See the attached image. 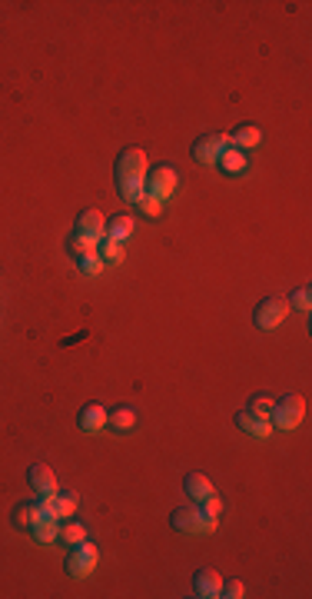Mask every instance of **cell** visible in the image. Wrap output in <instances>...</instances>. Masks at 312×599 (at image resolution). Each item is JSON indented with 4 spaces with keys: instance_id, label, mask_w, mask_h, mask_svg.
Wrapping results in <instances>:
<instances>
[{
    "instance_id": "obj_1",
    "label": "cell",
    "mask_w": 312,
    "mask_h": 599,
    "mask_svg": "<svg viewBox=\"0 0 312 599\" xmlns=\"http://www.w3.org/2000/svg\"><path fill=\"white\" fill-rule=\"evenodd\" d=\"M302 416H306V400H302L299 393H289L273 406L269 423H275L279 430H295V426L302 423Z\"/></svg>"
},
{
    "instance_id": "obj_2",
    "label": "cell",
    "mask_w": 312,
    "mask_h": 599,
    "mask_svg": "<svg viewBox=\"0 0 312 599\" xmlns=\"http://www.w3.org/2000/svg\"><path fill=\"white\" fill-rule=\"evenodd\" d=\"M96 560H100V553H96V546L93 543H76L74 553L67 556V573L74 576V580H87L93 569H96Z\"/></svg>"
},
{
    "instance_id": "obj_3",
    "label": "cell",
    "mask_w": 312,
    "mask_h": 599,
    "mask_svg": "<svg viewBox=\"0 0 312 599\" xmlns=\"http://www.w3.org/2000/svg\"><path fill=\"white\" fill-rule=\"evenodd\" d=\"M286 313H289V300H282V297H269V300H262L256 306V326L259 330H273V326H279L282 320H286Z\"/></svg>"
},
{
    "instance_id": "obj_4",
    "label": "cell",
    "mask_w": 312,
    "mask_h": 599,
    "mask_svg": "<svg viewBox=\"0 0 312 599\" xmlns=\"http://www.w3.org/2000/svg\"><path fill=\"white\" fill-rule=\"evenodd\" d=\"M147 193L156 197L160 204L169 200L176 193V173L169 167H156V170H147Z\"/></svg>"
},
{
    "instance_id": "obj_5",
    "label": "cell",
    "mask_w": 312,
    "mask_h": 599,
    "mask_svg": "<svg viewBox=\"0 0 312 599\" xmlns=\"http://www.w3.org/2000/svg\"><path fill=\"white\" fill-rule=\"evenodd\" d=\"M229 147V137L226 133H209V137H202V140H196V147H193V157L200 160V164H220L222 150Z\"/></svg>"
},
{
    "instance_id": "obj_6",
    "label": "cell",
    "mask_w": 312,
    "mask_h": 599,
    "mask_svg": "<svg viewBox=\"0 0 312 599\" xmlns=\"http://www.w3.org/2000/svg\"><path fill=\"white\" fill-rule=\"evenodd\" d=\"M116 177H147V153L140 147H127L116 160Z\"/></svg>"
},
{
    "instance_id": "obj_7",
    "label": "cell",
    "mask_w": 312,
    "mask_h": 599,
    "mask_svg": "<svg viewBox=\"0 0 312 599\" xmlns=\"http://www.w3.org/2000/svg\"><path fill=\"white\" fill-rule=\"evenodd\" d=\"M173 529L176 533H209V526L202 520V513L196 506H180L173 513Z\"/></svg>"
},
{
    "instance_id": "obj_8",
    "label": "cell",
    "mask_w": 312,
    "mask_h": 599,
    "mask_svg": "<svg viewBox=\"0 0 312 599\" xmlns=\"http://www.w3.org/2000/svg\"><path fill=\"white\" fill-rule=\"evenodd\" d=\"M76 233L90 237V240H103L107 237V217L100 210H83L80 220H76Z\"/></svg>"
},
{
    "instance_id": "obj_9",
    "label": "cell",
    "mask_w": 312,
    "mask_h": 599,
    "mask_svg": "<svg viewBox=\"0 0 312 599\" xmlns=\"http://www.w3.org/2000/svg\"><path fill=\"white\" fill-rule=\"evenodd\" d=\"M220 589H222V580H220L216 569H200V573H196V580H193V593H196V596L213 599V596H220Z\"/></svg>"
},
{
    "instance_id": "obj_10",
    "label": "cell",
    "mask_w": 312,
    "mask_h": 599,
    "mask_svg": "<svg viewBox=\"0 0 312 599\" xmlns=\"http://www.w3.org/2000/svg\"><path fill=\"white\" fill-rule=\"evenodd\" d=\"M236 423L242 426V430L249 433V436H256V440H266L269 433H273V423L266 420V416H256L253 410H242L236 416Z\"/></svg>"
},
{
    "instance_id": "obj_11",
    "label": "cell",
    "mask_w": 312,
    "mask_h": 599,
    "mask_svg": "<svg viewBox=\"0 0 312 599\" xmlns=\"http://www.w3.org/2000/svg\"><path fill=\"white\" fill-rule=\"evenodd\" d=\"M27 476H30V487L37 489L40 496H43V493H56V473L47 467V463H34Z\"/></svg>"
},
{
    "instance_id": "obj_12",
    "label": "cell",
    "mask_w": 312,
    "mask_h": 599,
    "mask_svg": "<svg viewBox=\"0 0 312 599\" xmlns=\"http://www.w3.org/2000/svg\"><path fill=\"white\" fill-rule=\"evenodd\" d=\"M103 426H107V410H103L100 403H90V406H83V410H80V430L100 433Z\"/></svg>"
},
{
    "instance_id": "obj_13",
    "label": "cell",
    "mask_w": 312,
    "mask_h": 599,
    "mask_svg": "<svg viewBox=\"0 0 312 599\" xmlns=\"http://www.w3.org/2000/svg\"><path fill=\"white\" fill-rule=\"evenodd\" d=\"M116 187H120V197H123V200L140 204V197L147 193V177H116Z\"/></svg>"
},
{
    "instance_id": "obj_14",
    "label": "cell",
    "mask_w": 312,
    "mask_h": 599,
    "mask_svg": "<svg viewBox=\"0 0 312 599\" xmlns=\"http://www.w3.org/2000/svg\"><path fill=\"white\" fill-rule=\"evenodd\" d=\"M183 487H186V493H189L193 500H206L209 493H216L213 483H209V476H202V473H186Z\"/></svg>"
},
{
    "instance_id": "obj_15",
    "label": "cell",
    "mask_w": 312,
    "mask_h": 599,
    "mask_svg": "<svg viewBox=\"0 0 312 599\" xmlns=\"http://www.w3.org/2000/svg\"><path fill=\"white\" fill-rule=\"evenodd\" d=\"M259 140H262V133H259V127H253V124H246V127H239L233 137H229V147H236V150H249V147H256Z\"/></svg>"
},
{
    "instance_id": "obj_16",
    "label": "cell",
    "mask_w": 312,
    "mask_h": 599,
    "mask_svg": "<svg viewBox=\"0 0 312 599\" xmlns=\"http://www.w3.org/2000/svg\"><path fill=\"white\" fill-rule=\"evenodd\" d=\"M129 233H133V217H127V213H116V217H110L107 220V237H113V240H127Z\"/></svg>"
},
{
    "instance_id": "obj_17",
    "label": "cell",
    "mask_w": 312,
    "mask_h": 599,
    "mask_svg": "<svg viewBox=\"0 0 312 599\" xmlns=\"http://www.w3.org/2000/svg\"><path fill=\"white\" fill-rule=\"evenodd\" d=\"M202 520H206V526H209V533H213V529H216V526H220V513H222V500L220 496H216V493H209V496H206V500H202Z\"/></svg>"
},
{
    "instance_id": "obj_18",
    "label": "cell",
    "mask_w": 312,
    "mask_h": 599,
    "mask_svg": "<svg viewBox=\"0 0 312 599\" xmlns=\"http://www.w3.org/2000/svg\"><path fill=\"white\" fill-rule=\"evenodd\" d=\"M220 167L226 170V173H233V177H236V173H242V170L249 167V164H246V157H242V150H236V147H226V150H222V157H220Z\"/></svg>"
},
{
    "instance_id": "obj_19",
    "label": "cell",
    "mask_w": 312,
    "mask_h": 599,
    "mask_svg": "<svg viewBox=\"0 0 312 599\" xmlns=\"http://www.w3.org/2000/svg\"><path fill=\"white\" fill-rule=\"evenodd\" d=\"M34 540H37V543H54V540H60V526H56V520H50V516L37 520V523H34Z\"/></svg>"
},
{
    "instance_id": "obj_20",
    "label": "cell",
    "mask_w": 312,
    "mask_h": 599,
    "mask_svg": "<svg viewBox=\"0 0 312 599\" xmlns=\"http://www.w3.org/2000/svg\"><path fill=\"white\" fill-rule=\"evenodd\" d=\"M96 253H100V260L103 263H120L123 260V244L113 240V237H103V240L96 244Z\"/></svg>"
},
{
    "instance_id": "obj_21",
    "label": "cell",
    "mask_w": 312,
    "mask_h": 599,
    "mask_svg": "<svg viewBox=\"0 0 312 599\" xmlns=\"http://www.w3.org/2000/svg\"><path fill=\"white\" fill-rule=\"evenodd\" d=\"M37 520H43V513H40L37 503L17 506V513H14V523H17L20 529H34V523H37Z\"/></svg>"
},
{
    "instance_id": "obj_22",
    "label": "cell",
    "mask_w": 312,
    "mask_h": 599,
    "mask_svg": "<svg viewBox=\"0 0 312 599\" xmlns=\"http://www.w3.org/2000/svg\"><path fill=\"white\" fill-rule=\"evenodd\" d=\"M107 423H110L113 430H129V426L136 423V413L129 410V406H120V410L107 413Z\"/></svg>"
},
{
    "instance_id": "obj_23",
    "label": "cell",
    "mask_w": 312,
    "mask_h": 599,
    "mask_svg": "<svg viewBox=\"0 0 312 599\" xmlns=\"http://www.w3.org/2000/svg\"><path fill=\"white\" fill-rule=\"evenodd\" d=\"M76 506H80L76 493H60V496H56V520H70L76 513Z\"/></svg>"
},
{
    "instance_id": "obj_24",
    "label": "cell",
    "mask_w": 312,
    "mask_h": 599,
    "mask_svg": "<svg viewBox=\"0 0 312 599\" xmlns=\"http://www.w3.org/2000/svg\"><path fill=\"white\" fill-rule=\"evenodd\" d=\"M76 266H80V273H87V277H100V273H103V260H100V253L76 257Z\"/></svg>"
},
{
    "instance_id": "obj_25",
    "label": "cell",
    "mask_w": 312,
    "mask_h": 599,
    "mask_svg": "<svg viewBox=\"0 0 312 599\" xmlns=\"http://www.w3.org/2000/svg\"><path fill=\"white\" fill-rule=\"evenodd\" d=\"M60 540L63 543H70V546H76V543H83L87 540V529L80 523H67V526H60Z\"/></svg>"
},
{
    "instance_id": "obj_26",
    "label": "cell",
    "mask_w": 312,
    "mask_h": 599,
    "mask_svg": "<svg viewBox=\"0 0 312 599\" xmlns=\"http://www.w3.org/2000/svg\"><path fill=\"white\" fill-rule=\"evenodd\" d=\"M96 244H100V240H90V237H80V233H74V240H70V253H74V257L96 253Z\"/></svg>"
},
{
    "instance_id": "obj_27",
    "label": "cell",
    "mask_w": 312,
    "mask_h": 599,
    "mask_svg": "<svg viewBox=\"0 0 312 599\" xmlns=\"http://www.w3.org/2000/svg\"><path fill=\"white\" fill-rule=\"evenodd\" d=\"M273 400H269V396H253V400H249V410L256 413V416H266V420H269V416H273Z\"/></svg>"
},
{
    "instance_id": "obj_28",
    "label": "cell",
    "mask_w": 312,
    "mask_h": 599,
    "mask_svg": "<svg viewBox=\"0 0 312 599\" xmlns=\"http://www.w3.org/2000/svg\"><path fill=\"white\" fill-rule=\"evenodd\" d=\"M40 513L43 516H50V520H56V493H43V500H40Z\"/></svg>"
},
{
    "instance_id": "obj_29",
    "label": "cell",
    "mask_w": 312,
    "mask_h": 599,
    "mask_svg": "<svg viewBox=\"0 0 312 599\" xmlns=\"http://www.w3.org/2000/svg\"><path fill=\"white\" fill-rule=\"evenodd\" d=\"M293 306H295V310H302V313L309 310V306H312L309 286H302V290H295V293H293Z\"/></svg>"
},
{
    "instance_id": "obj_30",
    "label": "cell",
    "mask_w": 312,
    "mask_h": 599,
    "mask_svg": "<svg viewBox=\"0 0 312 599\" xmlns=\"http://www.w3.org/2000/svg\"><path fill=\"white\" fill-rule=\"evenodd\" d=\"M220 596L242 599V596H246V586H242V582H239V580H233V582H226V586H222V589H220Z\"/></svg>"
},
{
    "instance_id": "obj_31",
    "label": "cell",
    "mask_w": 312,
    "mask_h": 599,
    "mask_svg": "<svg viewBox=\"0 0 312 599\" xmlns=\"http://www.w3.org/2000/svg\"><path fill=\"white\" fill-rule=\"evenodd\" d=\"M140 206H143V213H160V210H163V204H160L156 197H149V193L140 197Z\"/></svg>"
}]
</instances>
